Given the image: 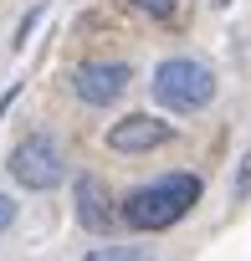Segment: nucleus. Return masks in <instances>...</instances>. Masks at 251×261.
Wrapping results in <instances>:
<instances>
[{"label":"nucleus","mask_w":251,"mask_h":261,"mask_svg":"<svg viewBox=\"0 0 251 261\" xmlns=\"http://www.w3.org/2000/svg\"><path fill=\"white\" fill-rule=\"evenodd\" d=\"M190 205H200V179L195 174H159L123 200V220L134 230H164L180 215H190Z\"/></svg>","instance_id":"nucleus-1"},{"label":"nucleus","mask_w":251,"mask_h":261,"mask_svg":"<svg viewBox=\"0 0 251 261\" xmlns=\"http://www.w3.org/2000/svg\"><path fill=\"white\" fill-rule=\"evenodd\" d=\"M154 102L169 108V113H200L210 97H215V72L195 57H169L154 67V82H149Z\"/></svg>","instance_id":"nucleus-2"},{"label":"nucleus","mask_w":251,"mask_h":261,"mask_svg":"<svg viewBox=\"0 0 251 261\" xmlns=\"http://www.w3.org/2000/svg\"><path fill=\"white\" fill-rule=\"evenodd\" d=\"M11 179L21 190H57L67 179V159L57 149V139L46 134H26L16 149H11Z\"/></svg>","instance_id":"nucleus-3"},{"label":"nucleus","mask_w":251,"mask_h":261,"mask_svg":"<svg viewBox=\"0 0 251 261\" xmlns=\"http://www.w3.org/2000/svg\"><path fill=\"white\" fill-rule=\"evenodd\" d=\"M129 62H82L72 67V92L87 102V108H108L129 92Z\"/></svg>","instance_id":"nucleus-4"},{"label":"nucleus","mask_w":251,"mask_h":261,"mask_svg":"<svg viewBox=\"0 0 251 261\" xmlns=\"http://www.w3.org/2000/svg\"><path fill=\"white\" fill-rule=\"evenodd\" d=\"M72 200H77V220H82L87 230H113V225L123 220V205L113 200V190H108L97 174H77Z\"/></svg>","instance_id":"nucleus-5"},{"label":"nucleus","mask_w":251,"mask_h":261,"mask_svg":"<svg viewBox=\"0 0 251 261\" xmlns=\"http://www.w3.org/2000/svg\"><path fill=\"white\" fill-rule=\"evenodd\" d=\"M159 144H169V123L149 118V113H129L108 128V149L113 154H154Z\"/></svg>","instance_id":"nucleus-6"},{"label":"nucleus","mask_w":251,"mask_h":261,"mask_svg":"<svg viewBox=\"0 0 251 261\" xmlns=\"http://www.w3.org/2000/svg\"><path fill=\"white\" fill-rule=\"evenodd\" d=\"M41 21H46V0H41V6H36V11H31L21 26H16V46H26V41H31V31H36Z\"/></svg>","instance_id":"nucleus-7"},{"label":"nucleus","mask_w":251,"mask_h":261,"mask_svg":"<svg viewBox=\"0 0 251 261\" xmlns=\"http://www.w3.org/2000/svg\"><path fill=\"white\" fill-rule=\"evenodd\" d=\"M87 256H92V261H129V256H139V251H134V246H129V251H123V246H103V251H87Z\"/></svg>","instance_id":"nucleus-8"},{"label":"nucleus","mask_w":251,"mask_h":261,"mask_svg":"<svg viewBox=\"0 0 251 261\" xmlns=\"http://www.w3.org/2000/svg\"><path fill=\"white\" fill-rule=\"evenodd\" d=\"M134 6H139L144 16H169V11L180 6V0H134Z\"/></svg>","instance_id":"nucleus-9"},{"label":"nucleus","mask_w":251,"mask_h":261,"mask_svg":"<svg viewBox=\"0 0 251 261\" xmlns=\"http://www.w3.org/2000/svg\"><path fill=\"white\" fill-rule=\"evenodd\" d=\"M11 225H16V200L0 195V230H11Z\"/></svg>","instance_id":"nucleus-10"},{"label":"nucleus","mask_w":251,"mask_h":261,"mask_svg":"<svg viewBox=\"0 0 251 261\" xmlns=\"http://www.w3.org/2000/svg\"><path fill=\"white\" fill-rule=\"evenodd\" d=\"M16 97H21V82H11V87H6V97H0V123H6V113H11V102H16Z\"/></svg>","instance_id":"nucleus-11"}]
</instances>
